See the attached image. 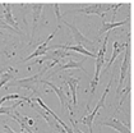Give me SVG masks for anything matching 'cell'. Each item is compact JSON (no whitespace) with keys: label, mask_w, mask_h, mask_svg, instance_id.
Listing matches in <instances>:
<instances>
[{"label":"cell","mask_w":134,"mask_h":133,"mask_svg":"<svg viewBox=\"0 0 134 133\" xmlns=\"http://www.w3.org/2000/svg\"><path fill=\"white\" fill-rule=\"evenodd\" d=\"M107 41H109V32L107 35L105 36V40H103V44L101 46V49L97 51L96 54V72H94V76H93V79L91 82V91H90V100L87 102V106L86 109H90V102L92 100V96H94V91H96V87L100 82V74H101V69H102V65L105 63V54H106V45H107Z\"/></svg>","instance_id":"cell-1"},{"label":"cell","mask_w":134,"mask_h":133,"mask_svg":"<svg viewBox=\"0 0 134 133\" xmlns=\"http://www.w3.org/2000/svg\"><path fill=\"white\" fill-rule=\"evenodd\" d=\"M58 22H60V23H64L65 26H68L69 28H70V32H72L73 35V42L75 44V45H79V46H83L84 49L86 47H88V51L90 52H92V54H94V50H96V44L93 42V41L88 40L83 33H81V31L78 30L73 23H69V22H66V20L63 19V17H60V18H58ZM96 55V54H94Z\"/></svg>","instance_id":"cell-2"},{"label":"cell","mask_w":134,"mask_h":133,"mask_svg":"<svg viewBox=\"0 0 134 133\" xmlns=\"http://www.w3.org/2000/svg\"><path fill=\"white\" fill-rule=\"evenodd\" d=\"M42 83V76L38 72L37 74L28 77V78H22V79H17V81L8 82L4 87L9 88V87H21V88H26L28 91H32V93L38 91V84Z\"/></svg>","instance_id":"cell-3"},{"label":"cell","mask_w":134,"mask_h":133,"mask_svg":"<svg viewBox=\"0 0 134 133\" xmlns=\"http://www.w3.org/2000/svg\"><path fill=\"white\" fill-rule=\"evenodd\" d=\"M114 8V4H101V3H97V4H87V5H83L82 8L75 10H70V12H66V13H82V14H97L100 17H105V14ZM65 13V14H66Z\"/></svg>","instance_id":"cell-4"},{"label":"cell","mask_w":134,"mask_h":133,"mask_svg":"<svg viewBox=\"0 0 134 133\" xmlns=\"http://www.w3.org/2000/svg\"><path fill=\"white\" fill-rule=\"evenodd\" d=\"M130 68V32H128V40H126V47H125V55H124L123 63H121V72H120V79H119V84L116 88V96L120 95V88L123 87L124 79L129 72Z\"/></svg>","instance_id":"cell-5"},{"label":"cell","mask_w":134,"mask_h":133,"mask_svg":"<svg viewBox=\"0 0 134 133\" xmlns=\"http://www.w3.org/2000/svg\"><path fill=\"white\" fill-rule=\"evenodd\" d=\"M28 104H30V106H31L32 109H35V110H36V113H38V114L41 115L42 118H43V119L46 120V123H49V125L51 127L54 131H56L58 133H66V132H65V129H64L62 125H60L59 123H58L56 120H55V119H54V118H52L51 114H49L47 111H45V110L42 109L41 106L38 108V104L36 105V104L32 101V100H31V102H28Z\"/></svg>","instance_id":"cell-6"},{"label":"cell","mask_w":134,"mask_h":133,"mask_svg":"<svg viewBox=\"0 0 134 133\" xmlns=\"http://www.w3.org/2000/svg\"><path fill=\"white\" fill-rule=\"evenodd\" d=\"M42 83L49 84L52 90L55 91V93L58 95V97H59V100H60V104H62V106H60V108H62V110H64L65 108H68V109H69V113H70V115L74 116V110H73V106H72V101H69V100H68V97H66V95H65L64 90H63V87H58V86L52 84L51 82L45 81V79H42Z\"/></svg>","instance_id":"cell-7"},{"label":"cell","mask_w":134,"mask_h":133,"mask_svg":"<svg viewBox=\"0 0 134 133\" xmlns=\"http://www.w3.org/2000/svg\"><path fill=\"white\" fill-rule=\"evenodd\" d=\"M83 61H86V58H83V59H78V60L73 61V60H69L66 61V64H64V65H60V67H58L56 69H54V71H51L49 74H47V78H50V77H52L54 74H56V73H59V72L62 71H66V69H79V71H82L86 76H88V73H87V71H86V68L83 67Z\"/></svg>","instance_id":"cell-8"},{"label":"cell","mask_w":134,"mask_h":133,"mask_svg":"<svg viewBox=\"0 0 134 133\" xmlns=\"http://www.w3.org/2000/svg\"><path fill=\"white\" fill-rule=\"evenodd\" d=\"M59 30H60V26H58V27H56V30L54 31V32H52V33L50 35V36H49V37H47V39H46V40L42 41V44L40 45V46H38V47H37V49H36V50H35V52H32L31 55H28L27 58L22 59V63L31 60V59H33V58H38V56H42V55H45V54H46V52L49 51V46H47L49 41L54 39V36L56 35V32H58Z\"/></svg>","instance_id":"cell-9"},{"label":"cell","mask_w":134,"mask_h":133,"mask_svg":"<svg viewBox=\"0 0 134 133\" xmlns=\"http://www.w3.org/2000/svg\"><path fill=\"white\" fill-rule=\"evenodd\" d=\"M101 125L111 127V128L116 129L118 132H120V133H132L129 125H125L123 122H120V120L116 119V118H110V119H107V120H103V122L101 123Z\"/></svg>","instance_id":"cell-10"},{"label":"cell","mask_w":134,"mask_h":133,"mask_svg":"<svg viewBox=\"0 0 134 133\" xmlns=\"http://www.w3.org/2000/svg\"><path fill=\"white\" fill-rule=\"evenodd\" d=\"M60 78L69 86L70 93H72V104H73V106H75L77 105V87H78L79 79L78 78H74L72 76H60Z\"/></svg>","instance_id":"cell-11"},{"label":"cell","mask_w":134,"mask_h":133,"mask_svg":"<svg viewBox=\"0 0 134 133\" xmlns=\"http://www.w3.org/2000/svg\"><path fill=\"white\" fill-rule=\"evenodd\" d=\"M3 7H4V19L7 22V24L8 26H10L12 28H14V30L17 31V33H19L21 35V30H19V26H18V23L14 20L13 18V14H12V5L10 4H8V3H4L3 4Z\"/></svg>","instance_id":"cell-12"},{"label":"cell","mask_w":134,"mask_h":133,"mask_svg":"<svg viewBox=\"0 0 134 133\" xmlns=\"http://www.w3.org/2000/svg\"><path fill=\"white\" fill-rule=\"evenodd\" d=\"M125 47H126V41L124 42V44H120V42H118V41H114V46H113V55H111V58H110V60L107 63V65L105 67V69H103V73L105 72L109 71V68L113 65L114 63H115V59L118 58V55H120L124 50H125Z\"/></svg>","instance_id":"cell-13"},{"label":"cell","mask_w":134,"mask_h":133,"mask_svg":"<svg viewBox=\"0 0 134 133\" xmlns=\"http://www.w3.org/2000/svg\"><path fill=\"white\" fill-rule=\"evenodd\" d=\"M129 20H130V15H128V18L125 20H121V22H106V20H103L102 27L100 28V32H98V36L101 37L103 35V32H110L113 28H118L120 26H124V24L129 23Z\"/></svg>","instance_id":"cell-14"},{"label":"cell","mask_w":134,"mask_h":133,"mask_svg":"<svg viewBox=\"0 0 134 133\" xmlns=\"http://www.w3.org/2000/svg\"><path fill=\"white\" fill-rule=\"evenodd\" d=\"M32 15H33V28H32V39L35 36V31L37 30V23H38V19H40V15L42 13V9H43V4H32Z\"/></svg>","instance_id":"cell-15"},{"label":"cell","mask_w":134,"mask_h":133,"mask_svg":"<svg viewBox=\"0 0 134 133\" xmlns=\"http://www.w3.org/2000/svg\"><path fill=\"white\" fill-rule=\"evenodd\" d=\"M100 110V108L98 106H94V109H93L91 113H88L87 115H83L82 119L79 120V123H82V124H86L87 127H88V129H90V133H93V127H92V123H93V119H94V116H96V114L97 111Z\"/></svg>","instance_id":"cell-16"},{"label":"cell","mask_w":134,"mask_h":133,"mask_svg":"<svg viewBox=\"0 0 134 133\" xmlns=\"http://www.w3.org/2000/svg\"><path fill=\"white\" fill-rule=\"evenodd\" d=\"M15 73L17 72L14 71V69H7V71L1 72V78H0V88L1 87H4L8 82H10L13 78H14V76H15Z\"/></svg>","instance_id":"cell-17"},{"label":"cell","mask_w":134,"mask_h":133,"mask_svg":"<svg viewBox=\"0 0 134 133\" xmlns=\"http://www.w3.org/2000/svg\"><path fill=\"white\" fill-rule=\"evenodd\" d=\"M114 77H115V74H114V72L111 73V76H110V81L107 83V86H106V88H105V91H103L102 96H101V99H100V101L97 102V105L96 106H98L100 109L105 106V100H106V96L109 95V92H110V88H111V84H113V81H114Z\"/></svg>","instance_id":"cell-18"},{"label":"cell","mask_w":134,"mask_h":133,"mask_svg":"<svg viewBox=\"0 0 134 133\" xmlns=\"http://www.w3.org/2000/svg\"><path fill=\"white\" fill-rule=\"evenodd\" d=\"M8 100H24V101H27V102H31V99H30V97H24V96H22V95L13 93V95H7V96H4L3 99H0V108H1V105H3L4 102L8 101Z\"/></svg>","instance_id":"cell-19"},{"label":"cell","mask_w":134,"mask_h":133,"mask_svg":"<svg viewBox=\"0 0 134 133\" xmlns=\"http://www.w3.org/2000/svg\"><path fill=\"white\" fill-rule=\"evenodd\" d=\"M10 118H12V119H14L15 122L18 123V124H19V127H21V129H22V131H26L27 133H35L33 131H32V128L30 127V125H28V124H26L24 122H22L21 119H19L18 116H15L14 114H12V115H10Z\"/></svg>","instance_id":"cell-20"},{"label":"cell","mask_w":134,"mask_h":133,"mask_svg":"<svg viewBox=\"0 0 134 133\" xmlns=\"http://www.w3.org/2000/svg\"><path fill=\"white\" fill-rule=\"evenodd\" d=\"M130 90H132V83H130V76L128 77V83H126V87H125V90H124V93H123V97H121V100L119 102V106H118V110H119V108L121 106L124 104V100H125V97L126 96H129V93H130Z\"/></svg>","instance_id":"cell-21"},{"label":"cell","mask_w":134,"mask_h":133,"mask_svg":"<svg viewBox=\"0 0 134 133\" xmlns=\"http://www.w3.org/2000/svg\"><path fill=\"white\" fill-rule=\"evenodd\" d=\"M13 114H14L15 116H18V118L21 119L22 122H24L26 124H28L30 127L35 125V120H33V119H31V118H28V116H26V115H22L21 113H18V111H14Z\"/></svg>","instance_id":"cell-22"},{"label":"cell","mask_w":134,"mask_h":133,"mask_svg":"<svg viewBox=\"0 0 134 133\" xmlns=\"http://www.w3.org/2000/svg\"><path fill=\"white\" fill-rule=\"evenodd\" d=\"M70 122H72V127H73V132L74 133H84V132H82L78 127H77V122H73V118L70 116Z\"/></svg>","instance_id":"cell-23"},{"label":"cell","mask_w":134,"mask_h":133,"mask_svg":"<svg viewBox=\"0 0 134 133\" xmlns=\"http://www.w3.org/2000/svg\"><path fill=\"white\" fill-rule=\"evenodd\" d=\"M4 131H5L7 133H15V132H14V131H13V129L10 128V127H9V125H7V124L4 125ZM22 133H24V131H22Z\"/></svg>","instance_id":"cell-24"},{"label":"cell","mask_w":134,"mask_h":133,"mask_svg":"<svg viewBox=\"0 0 134 133\" xmlns=\"http://www.w3.org/2000/svg\"><path fill=\"white\" fill-rule=\"evenodd\" d=\"M123 4L121 3H118V4H115V7H114V9H118L119 7H121ZM113 19H115V12H114V15H113Z\"/></svg>","instance_id":"cell-25"}]
</instances>
